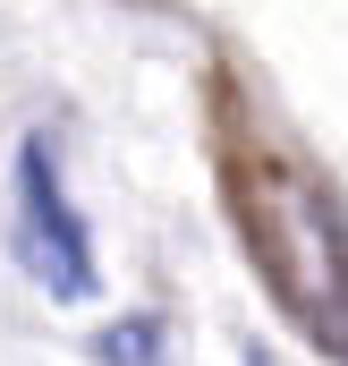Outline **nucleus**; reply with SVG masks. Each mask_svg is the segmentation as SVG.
Listing matches in <instances>:
<instances>
[{
    "instance_id": "2",
    "label": "nucleus",
    "mask_w": 348,
    "mask_h": 366,
    "mask_svg": "<svg viewBox=\"0 0 348 366\" xmlns=\"http://www.w3.org/2000/svg\"><path fill=\"white\" fill-rule=\"evenodd\" d=\"M9 264L34 281L43 298L60 307H86L102 298V264H93V239L77 222V204L60 196V171H51V137H17V204H9Z\"/></svg>"
},
{
    "instance_id": "1",
    "label": "nucleus",
    "mask_w": 348,
    "mask_h": 366,
    "mask_svg": "<svg viewBox=\"0 0 348 366\" xmlns=\"http://www.w3.org/2000/svg\"><path fill=\"white\" fill-rule=\"evenodd\" d=\"M263 273L289 290V307L332 341L348 350V239L340 222H332V204L314 196L306 179H272V222H263Z\"/></svg>"
},
{
    "instance_id": "3",
    "label": "nucleus",
    "mask_w": 348,
    "mask_h": 366,
    "mask_svg": "<svg viewBox=\"0 0 348 366\" xmlns=\"http://www.w3.org/2000/svg\"><path fill=\"white\" fill-rule=\"evenodd\" d=\"M153 350H162V324H153V315H145V324H119V332L93 341L102 366H153Z\"/></svg>"
}]
</instances>
